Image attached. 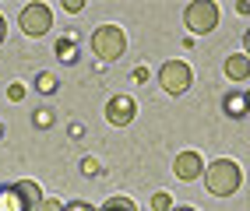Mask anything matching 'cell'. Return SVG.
I'll return each instance as SVG.
<instances>
[{
    "instance_id": "obj_21",
    "label": "cell",
    "mask_w": 250,
    "mask_h": 211,
    "mask_svg": "<svg viewBox=\"0 0 250 211\" xmlns=\"http://www.w3.org/2000/svg\"><path fill=\"white\" fill-rule=\"evenodd\" d=\"M63 211H95V208L85 204V201H74V204H63Z\"/></svg>"
},
{
    "instance_id": "obj_4",
    "label": "cell",
    "mask_w": 250,
    "mask_h": 211,
    "mask_svg": "<svg viewBox=\"0 0 250 211\" xmlns=\"http://www.w3.org/2000/svg\"><path fill=\"white\" fill-rule=\"evenodd\" d=\"M159 85L166 95H183L194 85V67L187 60H166L159 67Z\"/></svg>"
},
{
    "instance_id": "obj_7",
    "label": "cell",
    "mask_w": 250,
    "mask_h": 211,
    "mask_svg": "<svg viewBox=\"0 0 250 211\" xmlns=\"http://www.w3.org/2000/svg\"><path fill=\"white\" fill-rule=\"evenodd\" d=\"M138 116V102L130 99V95H113V99L106 102V120L113 127H130Z\"/></svg>"
},
{
    "instance_id": "obj_11",
    "label": "cell",
    "mask_w": 250,
    "mask_h": 211,
    "mask_svg": "<svg viewBox=\"0 0 250 211\" xmlns=\"http://www.w3.org/2000/svg\"><path fill=\"white\" fill-rule=\"evenodd\" d=\"M57 57H60V63H74L78 60V36L74 32H63L57 39Z\"/></svg>"
},
{
    "instance_id": "obj_10",
    "label": "cell",
    "mask_w": 250,
    "mask_h": 211,
    "mask_svg": "<svg viewBox=\"0 0 250 211\" xmlns=\"http://www.w3.org/2000/svg\"><path fill=\"white\" fill-rule=\"evenodd\" d=\"M0 211H32V208L25 204V197L11 183V187H0Z\"/></svg>"
},
{
    "instance_id": "obj_17",
    "label": "cell",
    "mask_w": 250,
    "mask_h": 211,
    "mask_svg": "<svg viewBox=\"0 0 250 211\" xmlns=\"http://www.w3.org/2000/svg\"><path fill=\"white\" fill-rule=\"evenodd\" d=\"M21 99H25V85H21V81L7 85V102H21Z\"/></svg>"
},
{
    "instance_id": "obj_2",
    "label": "cell",
    "mask_w": 250,
    "mask_h": 211,
    "mask_svg": "<svg viewBox=\"0 0 250 211\" xmlns=\"http://www.w3.org/2000/svg\"><path fill=\"white\" fill-rule=\"evenodd\" d=\"M124 50H127V36H124L120 25H99V28L92 32V53L103 60V63L120 60Z\"/></svg>"
},
{
    "instance_id": "obj_15",
    "label": "cell",
    "mask_w": 250,
    "mask_h": 211,
    "mask_svg": "<svg viewBox=\"0 0 250 211\" xmlns=\"http://www.w3.org/2000/svg\"><path fill=\"white\" fill-rule=\"evenodd\" d=\"M57 85H60V81H57L53 74H49V71H42V74L36 77V88H39L42 95H53V92H57Z\"/></svg>"
},
{
    "instance_id": "obj_3",
    "label": "cell",
    "mask_w": 250,
    "mask_h": 211,
    "mask_svg": "<svg viewBox=\"0 0 250 211\" xmlns=\"http://www.w3.org/2000/svg\"><path fill=\"white\" fill-rule=\"evenodd\" d=\"M219 18L222 11L215 0H194V4H187V11H183V25L190 28V36H208V32L219 28Z\"/></svg>"
},
{
    "instance_id": "obj_22",
    "label": "cell",
    "mask_w": 250,
    "mask_h": 211,
    "mask_svg": "<svg viewBox=\"0 0 250 211\" xmlns=\"http://www.w3.org/2000/svg\"><path fill=\"white\" fill-rule=\"evenodd\" d=\"M236 14H243V18H250V4H247V0H240V4H236Z\"/></svg>"
},
{
    "instance_id": "obj_13",
    "label": "cell",
    "mask_w": 250,
    "mask_h": 211,
    "mask_svg": "<svg viewBox=\"0 0 250 211\" xmlns=\"http://www.w3.org/2000/svg\"><path fill=\"white\" fill-rule=\"evenodd\" d=\"M99 211H138V204L127 197V193H116V197H109Z\"/></svg>"
},
{
    "instance_id": "obj_5",
    "label": "cell",
    "mask_w": 250,
    "mask_h": 211,
    "mask_svg": "<svg viewBox=\"0 0 250 211\" xmlns=\"http://www.w3.org/2000/svg\"><path fill=\"white\" fill-rule=\"evenodd\" d=\"M18 25H21V32L28 39H42L49 28H53V7L49 4H25L21 7V14H18Z\"/></svg>"
},
{
    "instance_id": "obj_19",
    "label": "cell",
    "mask_w": 250,
    "mask_h": 211,
    "mask_svg": "<svg viewBox=\"0 0 250 211\" xmlns=\"http://www.w3.org/2000/svg\"><path fill=\"white\" fill-rule=\"evenodd\" d=\"M39 211H63V204H60L57 197H42V204H39Z\"/></svg>"
},
{
    "instance_id": "obj_23",
    "label": "cell",
    "mask_w": 250,
    "mask_h": 211,
    "mask_svg": "<svg viewBox=\"0 0 250 211\" xmlns=\"http://www.w3.org/2000/svg\"><path fill=\"white\" fill-rule=\"evenodd\" d=\"M134 81H148V67H138L134 71Z\"/></svg>"
},
{
    "instance_id": "obj_24",
    "label": "cell",
    "mask_w": 250,
    "mask_h": 211,
    "mask_svg": "<svg viewBox=\"0 0 250 211\" xmlns=\"http://www.w3.org/2000/svg\"><path fill=\"white\" fill-rule=\"evenodd\" d=\"M4 36H7V21H4V14H0V42H4Z\"/></svg>"
},
{
    "instance_id": "obj_16",
    "label": "cell",
    "mask_w": 250,
    "mask_h": 211,
    "mask_svg": "<svg viewBox=\"0 0 250 211\" xmlns=\"http://www.w3.org/2000/svg\"><path fill=\"white\" fill-rule=\"evenodd\" d=\"M32 120H36V127H39V131H46V127H53V109L39 106V109H36V116H32Z\"/></svg>"
},
{
    "instance_id": "obj_27",
    "label": "cell",
    "mask_w": 250,
    "mask_h": 211,
    "mask_svg": "<svg viewBox=\"0 0 250 211\" xmlns=\"http://www.w3.org/2000/svg\"><path fill=\"white\" fill-rule=\"evenodd\" d=\"M0 137H4V123H0Z\"/></svg>"
},
{
    "instance_id": "obj_20",
    "label": "cell",
    "mask_w": 250,
    "mask_h": 211,
    "mask_svg": "<svg viewBox=\"0 0 250 211\" xmlns=\"http://www.w3.org/2000/svg\"><path fill=\"white\" fill-rule=\"evenodd\" d=\"M63 11H71V14H81V11H85V0H63Z\"/></svg>"
},
{
    "instance_id": "obj_12",
    "label": "cell",
    "mask_w": 250,
    "mask_h": 211,
    "mask_svg": "<svg viewBox=\"0 0 250 211\" xmlns=\"http://www.w3.org/2000/svg\"><path fill=\"white\" fill-rule=\"evenodd\" d=\"M14 190H18L21 197H25L28 208H39V204H42V190H39L36 180H18V183H14Z\"/></svg>"
},
{
    "instance_id": "obj_25",
    "label": "cell",
    "mask_w": 250,
    "mask_h": 211,
    "mask_svg": "<svg viewBox=\"0 0 250 211\" xmlns=\"http://www.w3.org/2000/svg\"><path fill=\"white\" fill-rule=\"evenodd\" d=\"M173 211H197V208H173Z\"/></svg>"
},
{
    "instance_id": "obj_1",
    "label": "cell",
    "mask_w": 250,
    "mask_h": 211,
    "mask_svg": "<svg viewBox=\"0 0 250 211\" xmlns=\"http://www.w3.org/2000/svg\"><path fill=\"white\" fill-rule=\"evenodd\" d=\"M201 180H205L211 197H232V193L243 187V169H240V162H232V158H215V162H208Z\"/></svg>"
},
{
    "instance_id": "obj_9",
    "label": "cell",
    "mask_w": 250,
    "mask_h": 211,
    "mask_svg": "<svg viewBox=\"0 0 250 211\" xmlns=\"http://www.w3.org/2000/svg\"><path fill=\"white\" fill-rule=\"evenodd\" d=\"M222 106H226V116L240 120V116H247V113H250V95H243V92H229Z\"/></svg>"
},
{
    "instance_id": "obj_18",
    "label": "cell",
    "mask_w": 250,
    "mask_h": 211,
    "mask_svg": "<svg viewBox=\"0 0 250 211\" xmlns=\"http://www.w3.org/2000/svg\"><path fill=\"white\" fill-rule=\"evenodd\" d=\"M81 173H85V176H99V158L85 155V158H81Z\"/></svg>"
},
{
    "instance_id": "obj_8",
    "label": "cell",
    "mask_w": 250,
    "mask_h": 211,
    "mask_svg": "<svg viewBox=\"0 0 250 211\" xmlns=\"http://www.w3.org/2000/svg\"><path fill=\"white\" fill-rule=\"evenodd\" d=\"M222 74L232 81V85L250 81V53H229L226 63H222Z\"/></svg>"
},
{
    "instance_id": "obj_14",
    "label": "cell",
    "mask_w": 250,
    "mask_h": 211,
    "mask_svg": "<svg viewBox=\"0 0 250 211\" xmlns=\"http://www.w3.org/2000/svg\"><path fill=\"white\" fill-rule=\"evenodd\" d=\"M176 204H173V193L169 190H155L152 193V211H173Z\"/></svg>"
},
{
    "instance_id": "obj_6",
    "label": "cell",
    "mask_w": 250,
    "mask_h": 211,
    "mask_svg": "<svg viewBox=\"0 0 250 211\" xmlns=\"http://www.w3.org/2000/svg\"><path fill=\"white\" fill-rule=\"evenodd\" d=\"M205 158H201V152H180L176 158H173V176H176V180L180 183H194V180H201V176H205Z\"/></svg>"
},
{
    "instance_id": "obj_26",
    "label": "cell",
    "mask_w": 250,
    "mask_h": 211,
    "mask_svg": "<svg viewBox=\"0 0 250 211\" xmlns=\"http://www.w3.org/2000/svg\"><path fill=\"white\" fill-rule=\"evenodd\" d=\"M247 53H250V32H247Z\"/></svg>"
}]
</instances>
